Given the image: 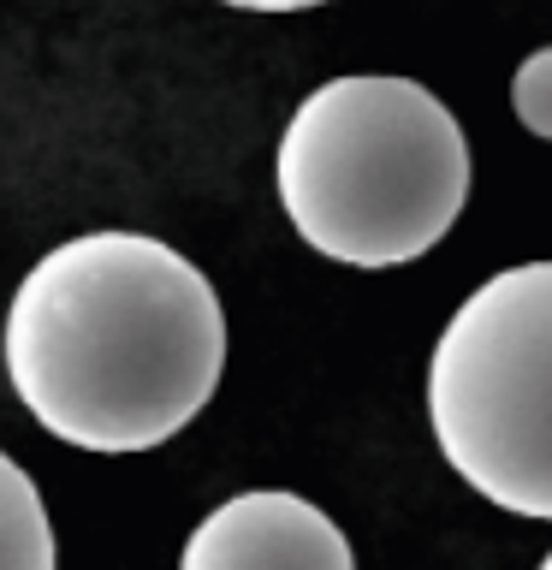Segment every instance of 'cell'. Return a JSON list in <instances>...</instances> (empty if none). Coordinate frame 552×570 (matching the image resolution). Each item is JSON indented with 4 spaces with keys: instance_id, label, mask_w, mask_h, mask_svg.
<instances>
[{
    "instance_id": "obj_1",
    "label": "cell",
    "mask_w": 552,
    "mask_h": 570,
    "mask_svg": "<svg viewBox=\"0 0 552 570\" xmlns=\"http://www.w3.org/2000/svg\"><path fill=\"white\" fill-rule=\"evenodd\" d=\"M226 309L185 249L149 232H78L18 279L7 381L36 428L78 452H155L208 410Z\"/></svg>"
},
{
    "instance_id": "obj_2",
    "label": "cell",
    "mask_w": 552,
    "mask_h": 570,
    "mask_svg": "<svg viewBox=\"0 0 552 570\" xmlns=\"http://www.w3.org/2000/svg\"><path fill=\"white\" fill-rule=\"evenodd\" d=\"M274 190L315 256L404 267L457 226L470 142L427 83L351 71L309 89L285 119Z\"/></svg>"
},
{
    "instance_id": "obj_3",
    "label": "cell",
    "mask_w": 552,
    "mask_h": 570,
    "mask_svg": "<svg viewBox=\"0 0 552 570\" xmlns=\"http://www.w3.org/2000/svg\"><path fill=\"white\" fill-rule=\"evenodd\" d=\"M427 428L487 505L552 523V256L481 279L427 351Z\"/></svg>"
},
{
    "instance_id": "obj_4",
    "label": "cell",
    "mask_w": 552,
    "mask_h": 570,
    "mask_svg": "<svg viewBox=\"0 0 552 570\" xmlns=\"http://www.w3.org/2000/svg\"><path fill=\"white\" fill-rule=\"evenodd\" d=\"M178 570H356V552L315 499L249 488L185 534Z\"/></svg>"
},
{
    "instance_id": "obj_5",
    "label": "cell",
    "mask_w": 552,
    "mask_h": 570,
    "mask_svg": "<svg viewBox=\"0 0 552 570\" xmlns=\"http://www.w3.org/2000/svg\"><path fill=\"white\" fill-rule=\"evenodd\" d=\"M0 570H60L48 505L12 452H0Z\"/></svg>"
},
{
    "instance_id": "obj_6",
    "label": "cell",
    "mask_w": 552,
    "mask_h": 570,
    "mask_svg": "<svg viewBox=\"0 0 552 570\" xmlns=\"http://www.w3.org/2000/svg\"><path fill=\"white\" fill-rule=\"evenodd\" d=\"M511 114L529 137L552 142V42L534 48L529 60L511 71Z\"/></svg>"
},
{
    "instance_id": "obj_7",
    "label": "cell",
    "mask_w": 552,
    "mask_h": 570,
    "mask_svg": "<svg viewBox=\"0 0 552 570\" xmlns=\"http://www.w3.org/2000/svg\"><path fill=\"white\" fill-rule=\"evenodd\" d=\"M231 12H309V7H327V0H220Z\"/></svg>"
},
{
    "instance_id": "obj_8",
    "label": "cell",
    "mask_w": 552,
    "mask_h": 570,
    "mask_svg": "<svg viewBox=\"0 0 552 570\" xmlns=\"http://www.w3.org/2000/svg\"><path fill=\"white\" fill-rule=\"evenodd\" d=\"M541 570H552V547H546V559H541Z\"/></svg>"
}]
</instances>
